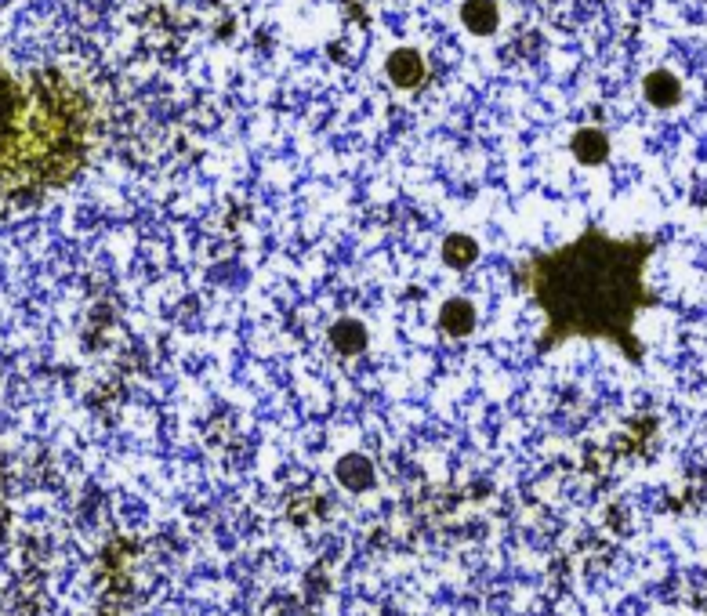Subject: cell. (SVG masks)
Returning a JSON list of instances; mask_svg holds the SVG:
<instances>
[{
  "instance_id": "obj_3",
  "label": "cell",
  "mask_w": 707,
  "mask_h": 616,
  "mask_svg": "<svg viewBox=\"0 0 707 616\" xmlns=\"http://www.w3.org/2000/svg\"><path fill=\"white\" fill-rule=\"evenodd\" d=\"M646 95H650V102H657V106H671V102L678 99V83H675V76H668V73H653V76L646 80Z\"/></svg>"
},
{
  "instance_id": "obj_1",
  "label": "cell",
  "mask_w": 707,
  "mask_h": 616,
  "mask_svg": "<svg viewBox=\"0 0 707 616\" xmlns=\"http://www.w3.org/2000/svg\"><path fill=\"white\" fill-rule=\"evenodd\" d=\"M613 247L584 236L570 247L526 261V291L548 319L545 348L573 334H609L616 326L621 273L613 269Z\"/></svg>"
},
{
  "instance_id": "obj_5",
  "label": "cell",
  "mask_w": 707,
  "mask_h": 616,
  "mask_svg": "<svg viewBox=\"0 0 707 616\" xmlns=\"http://www.w3.org/2000/svg\"><path fill=\"white\" fill-rule=\"evenodd\" d=\"M443 323H447V330H450V334H468V330H472V323H476V312H472L468 305L454 301V305H447V308H443Z\"/></svg>"
},
{
  "instance_id": "obj_6",
  "label": "cell",
  "mask_w": 707,
  "mask_h": 616,
  "mask_svg": "<svg viewBox=\"0 0 707 616\" xmlns=\"http://www.w3.org/2000/svg\"><path fill=\"white\" fill-rule=\"evenodd\" d=\"M443 254H447V261L454 269H465L468 261L476 257V243H468V239H461V236H454L447 247H443Z\"/></svg>"
},
{
  "instance_id": "obj_2",
  "label": "cell",
  "mask_w": 707,
  "mask_h": 616,
  "mask_svg": "<svg viewBox=\"0 0 707 616\" xmlns=\"http://www.w3.org/2000/svg\"><path fill=\"white\" fill-rule=\"evenodd\" d=\"M388 73H392L396 83L410 87L414 80H421V58H417L414 51H396L392 62H388Z\"/></svg>"
},
{
  "instance_id": "obj_4",
  "label": "cell",
  "mask_w": 707,
  "mask_h": 616,
  "mask_svg": "<svg viewBox=\"0 0 707 616\" xmlns=\"http://www.w3.org/2000/svg\"><path fill=\"white\" fill-rule=\"evenodd\" d=\"M465 22H468L476 33H490L493 22H497V12L490 8V0H472V4L465 8Z\"/></svg>"
}]
</instances>
